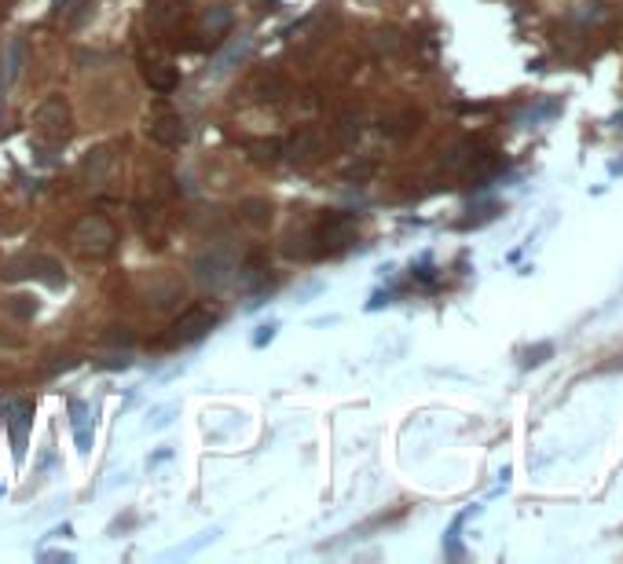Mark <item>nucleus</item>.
<instances>
[{
    "mask_svg": "<svg viewBox=\"0 0 623 564\" xmlns=\"http://www.w3.org/2000/svg\"><path fill=\"white\" fill-rule=\"evenodd\" d=\"M74 132V114L62 96H48L33 111V136H37V154L40 162H55V150L70 140Z\"/></svg>",
    "mask_w": 623,
    "mask_h": 564,
    "instance_id": "f257e3e1",
    "label": "nucleus"
},
{
    "mask_svg": "<svg viewBox=\"0 0 623 564\" xmlns=\"http://www.w3.org/2000/svg\"><path fill=\"white\" fill-rule=\"evenodd\" d=\"M70 242L81 256H111L118 246V227L99 213H89L70 227Z\"/></svg>",
    "mask_w": 623,
    "mask_h": 564,
    "instance_id": "f03ea898",
    "label": "nucleus"
},
{
    "mask_svg": "<svg viewBox=\"0 0 623 564\" xmlns=\"http://www.w3.org/2000/svg\"><path fill=\"white\" fill-rule=\"evenodd\" d=\"M217 319H220V312L213 308V305H195V308H187V312H180V315L173 319V327H169V334H165V344H169V349L195 344V341H202L213 327H217Z\"/></svg>",
    "mask_w": 623,
    "mask_h": 564,
    "instance_id": "7ed1b4c3",
    "label": "nucleus"
},
{
    "mask_svg": "<svg viewBox=\"0 0 623 564\" xmlns=\"http://www.w3.org/2000/svg\"><path fill=\"white\" fill-rule=\"evenodd\" d=\"M0 275L4 278H40L45 286L59 290L62 286V268L55 264L52 256H40V253H23V256H11L4 268H0Z\"/></svg>",
    "mask_w": 623,
    "mask_h": 564,
    "instance_id": "20e7f679",
    "label": "nucleus"
},
{
    "mask_svg": "<svg viewBox=\"0 0 623 564\" xmlns=\"http://www.w3.org/2000/svg\"><path fill=\"white\" fill-rule=\"evenodd\" d=\"M191 271H195V278L202 282V286L209 290H224L231 275H235V256L220 246H209L195 256V264H191Z\"/></svg>",
    "mask_w": 623,
    "mask_h": 564,
    "instance_id": "39448f33",
    "label": "nucleus"
},
{
    "mask_svg": "<svg viewBox=\"0 0 623 564\" xmlns=\"http://www.w3.org/2000/svg\"><path fill=\"white\" fill-rule=\"evenodd\" d=\"M0 410H4V422H8V429H11L15 458L23 462V458H26V444H30V425H33V400L15 396V400H4V403H0Z\"/></svg>",
    "mask_w": 623,
    "mask_h": 564,
    "instance_id": "423d86ee",
    "label": "nucleus"
},
{
    "mask_svg": "<svg viewBox=\"0 0 623 564\" xmlns=\"http://www.w3.org/2000/svg\"><path fill=\"white\" fill-rule=\"evenodd\" d=\"M356 238V216L349 213H327L323 224H319V242L327 253H341Z\"/></svg>",
    "mask_w": 623,
    "mask_h": 564,
    "instance_id": "0eeeda50",
    "label": "nucleus"
},
{
    "mask_svg": "<svg viewBox=\"0 0 623 564\" xmlns=\"http://www.w3.org/2000/svg\"><path fill=\"white\" fill-rule=\"evenodd\" d=\"M283 154H286L290 162H297V165H312L319 154H323V132H319V128H312V125L297 128V132L286 140Z\"/></svg>",
    "mask_w": 623,
    "mask_h": 564,
    "instance_id": "6e6552de",
    "label": "nucleus"
},
{
    "mask_svg": "<svg viewBox=\"0 0 623 564\" xmlns=\"http://www.w3.org/2000/svg\"><path fill=\"white\" fill-rule=\"evenodd\" d=\"M147 136L162 147H180V143H187V125L180 114H158V118H150Z\"/></svg>",
    "mask_w": 623,
    "mask_h": 564,
    "instance_id": "1a4fd4ad",
    "label": "nucleus"
},
{
    "mask_svg": "<svg viewBox=\"0 0 623 564\" xmlns=\"http://www.w3.org/2000/svg\"><path fill=\"white\" fill-rule=\"evenodd\" d=\"M140 74H143V81L150 84L155 92H173L176 84H180V74H176V67L173 62H165V59H140Z\"/></svg>",
    "mask_w": 623,
    "mask_h": 564,
    "instance_id": "9d476101",
    "label": "nucleus"
},
{
    "mask_svg": "<svg viewBox=\"0 0 623 564\" xmlns=\"http://www.w3.org/2000/svg\"><path fill=\"white\" fill-rule=\"evenodd\" d=\"M111 169H114V150H111V147H96V150H89V154H84L81 176L92 180V184H99V180H106V172H111Z\"/></svg>",
    "mask_w": 623,
    "mask_h": 564,
    "instance_id": "9b49d317",
    "label": "nucleus"
},
{
    "mask_svg": "<svg viewBox=\"0 0 623 564\" xmlns=\"http://www.w3.org/2000/svg\"><path fill=\"white\" fill-rule=\"evenodd\" d=\"M239 282L242 286H249V290H257V286H268V256L257 249V253H249L246 260H242V268H239Z\"/></svg>",
    "mask_w": 623,
    "mask_h": 564,
    "instance_id": "f8f14e48",
    "label": "nucleus"
},
{
    "mask_svg": "<svg viewBox=\"0 0 623 564\" xmlns=\"http://www.w3.org/2000/svg\"><path fill=\"white\" fill-rule=\"evenodd\" d=\"M231 23H235L231 8H228V4H217V8H209V11H206V18H202V33L213 40V45H217L220 37H228Z\"/></svg>",
    "mask_w": 623,
    "mask_h": 564,
    "instance_id": "ddd939ff",
    "label": "nucleus"
},
{
    "mask_svg": "<svg viewBox=\"0 0 623 564\" xmlns=\"http://www.w3.org/2000/svg\"><path fill=\"white\" fill-rule=\"evenodd\" d=\"M180 15H184V0H150V4H147V18L158 30H169Z\"/></svg>",
    "mask_w": 623,
    "mask_h": 564,
    "instance_id": "4468645a",
    "label": "nucleus"
},
{
    "mask_svg": "<svg viewBox=\"0 0 623 564\" xmlns=\"http://www.w3.org/2000/svg\"><path fill=\"white\" fill-rule=\"evenodd\" d=\"M271 202L268 198H242L239 202V216L249 224V227H268L271 224Z\"/></svg>",
    "mask_w": 623,
    "mask_h": 564,
    "instance_id": "2eb2a0df",
    "label": "nucleus"
},
{
    "mask_svg": "<svg viewBox=\"0 0 623 564\" xmlns=\"http://www.w3.org/2000/svg\"><path fill=\"white\" fill-rule=\"evenodd\" d=\"M242 150H246L253 162H261V165H264V162L271 165V162L283 158V143H279V140H264V136H261V140H242Z\"/></svg>",
    "mask_w": 623,
    "mask_h": 564,
    "instance_id": "dca6fc26",
    "label": "nucleus"
},
{
    "mask_svg": "<svg viewBox=\"0 0 623 564\" xmlns=\"http://www.w3.org/2000/svg\"><path fill=\"white\" fill-rule=\"evenodd\" d=\"M367 45H371L374 55H393V52H400L403 37H400L396 30H374V33L367 37Z\"/></svg>",
    "mask_w": 623,
    "mask_h": 564,
    "instance_id": "f3484780",
    "label": "nucleus"
},
{
    "mask_svg": "<svg viewBox=\"0 0 623 564\" xmlns=\"http://www.w3.org/2000/svg\"><path fill=\"white\" fill-rule=\"evenodd\" d=\"M18 67H23V37H15L8 45V67H4V81L18 77Z\"/></svg>",
    "mask_w": 623,
    "mask_h": 564,
    "instance_id": "a211bd4d",
    "label": "nucleus"
},
{
    "mask_svg": "<svg viewBox=\"0 0 623 564\" xmlns=\"http://www.w3.org/2000/svg\"><path fill=\"white\" fill-rule=\"evenodd\" d=\"M11 315H15V319H33V315H37V300H30V297H11Z\"/></svg>",
    "mask_w": 623,
    "mask_h": 564,
    "instance_id": "6ab92c4d",
    "label": "nucleus"
},
{
    "mask_svg": "<svg viewBox=\"0 0 623 564\" xmlns=\"http://www.w3.org/2000/svg\"><path fill=\"white\" fill-rule=\"evenodd\" d=\"M103 341L106 344H125V349H128V344H133V330H128V327H106Z\"/></svg>",
    "mask_w": 623,
    "mask_h": 564,
    "instance_id": "aec40b11",
    "label": "nucleus"
},
{
    "mask_svg": "<svg viewBox=\"0 0 623 564\" xmlns=\"http://www.w3.org/2000/svg\"><path fill=\"white\" fill-rule=\"evenodd\" d=\"M356 136H359V121L341 118V121H337V140H341V143H352Z\"/></svg>",
    "mask_w": 623,
    "mask_h": 564,
    "instance_id": "412c9836",
    "label": "nucleus"
},
{
    "mask_svg": "<svg viewBox=\"0 0 623 564\" xmlns=\"http://www.w3.org/2000/svg\"><path fill=\"white\" fill-rule=\"evenodd\" d=\"M275 330H279V322H264V327H257V334H253V344L261 349V344H268L271 337H275Z\"/></svg>",
    "mask_w": 623,
    "mask_h": 564,
    "instance_id": "4be33fe9",
    "label": "nucleus"
},
{
    "mask_svg": "<svg viewBox=\"0 0 623 564\" xmlns=\"http://www.w3.org/2000/svg\"><path fill=\"white\" fill-rule=\"evenodd\" d=\"M173 410H176V407H158V410H155V418H150L147 425H150V429H165L169 422H173V418H169Z\"/></svg>",
    "mask_w": 623,
    "mask_h": 564,
    "instance_id": "5701e85b",
    "label": "nucleus"
},
{
    "mask_svg": "<svg viewBox=\"0 0 623 564\" xmlns=\"http://www.w3.org/2000/svg\"><path fill=\"white\" fill-rule=\"evenodd\" d=\"M128 363H133V359H128V352H118V356H111V359H103L99 366H103V371H125Z\"/></svg>",
    "mask_w": 623,
    "mask_h": 564,
    "instance_id": "b1692460",
    "label": "nucleus"
},
{
    "mask_svg": "<svg viewBox=\"0 0 623 564\" xmlns=\"http://www.w3.org/2000/svg\"><path fill=\"white\" fill-rule=\"evenodd\" d=\"M45 560H62V564H67V560H74V557H70V553H45Z\"/></svg>",
    "mask_w": 623,
    "mask_h": 564,
    "instance_id": "393cba45",
    "label": "nucleus"
},
{
    "mask_svg": "<svg viewBox=\"0 0 623 564\" xmlns=\"http://www.w3.org/2000/svg\"><path fill=\"white\" fill-rule=\"evenodd\" d=\"M0 103H4V81H0Z\"/></svg>",
    "mask_w": 623,
    "mask_h": 564,
    "instance_id": "a878e982",
    "label": "nucleus"
},
{
    "mask_svg": "<svg viewBox=\"0 0 623 564\" xmlns=\"http://www.w3.org/2000/svg\"><path fill=\"white\" fill-rule=\"evenodd\" d=\"M0 4H4V8H8V4H15V0H0Z\"/></svg>",
    "mask_w": 623,
    "mask_h": 564,
    "instance_id": "bb28decb",
    "label": "nucleus"
}]
</instances>
